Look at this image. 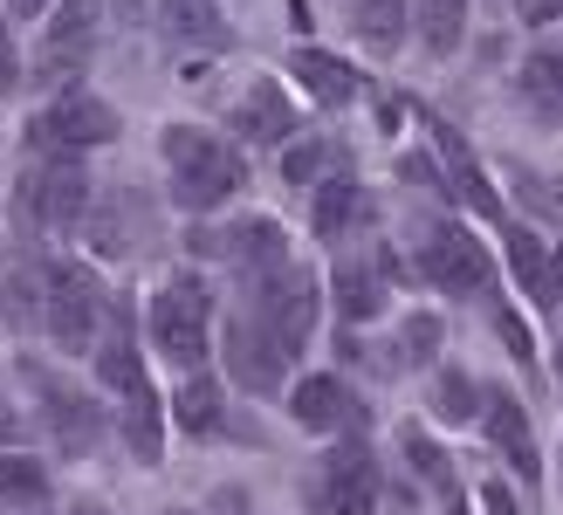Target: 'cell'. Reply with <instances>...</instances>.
I'll return each instance as SVG.
<instances>
[{"mask_svg":"<svg viewBox=\"0 0 563 515\" xmlns=\"http://www.w3.org/2000/svg\"><path fill=\"white\" fill-rule=\"evenodd\" d=\"M165 158H173V199H179V207H192V213H207V207H220V199H234L241 179H247L241 152L213 145V138L192 131V124H173V131H165Z\"/></svg>","mask_w":563,"mask_h":515,"instance_id":"obj_1","label":"cell"},{"mask_svg":"<svg viewBox=\"0 0 563 515\" xmlns=\"http://www.w3.org/2000/svg\"><path fill=\"white\" fill-rule=\"evenodd\" d=\"M110 138H118V110L90 90H69V97H55L42 118H27V152L35 158H76L90 145H110Z\"/></svg>","mask_w":563,"mask_h":515,"instance_id":"obj_2","label":"cell"},{"mask_svg":"<svg viewBox=\"0 0 563 515\" xmlns=\"http://www.w3.org/2000/svg\"><path fill=\"white\" fill-rule=\"evenodd\" d=\"M103 289H97V275L82 269V262H48V337L63 343L69 358H82L97 343V330H103Z\"/></svg>","mask_w":563,"mask_h":515,"instance_id":"obj_3","label":"cell"},{"mask_svg":"<svg viewBox=\"0 0 563 515\" xmlns=\"http://www.w3.org/2000/svg\"><path fill=\"white\" fill-rule=\"evenodd\" d=\"M207 282H192V275H179V282H165V289L152 296V343H158V351L165 358H173V364H200L207 358Z\"/></svg>","mask_w":563,"mask_h":515,"instance_id":"obj_4","label":"cell"},{"mask_svg":"<svg viewBox=\"0 0 563 515\" xmlns=\"http://www.w3.org/2000/svg\"><path fill=\"white\" fill-rule=\"evenodd\" d=\"M90 207V172L82 158H35L21 172V220L27 227H76Z\"/></svg>","mask_w":563,"mask_h":515,"instance_id":"obj_5","label":"cell"},{"mask_svg":"<svg viewBox=\"0 0 563 515\" xmlns=\"http://www.w3.org/2000/svg\"><path fill=\"white\" fill-rule=\"evenodd\" d=\"M255 309H262V324L275 330V343L282 351H309V330H317V309H323V296H317V275L309 269H296V262H282V269H268L262 275V296H255Z\"/></svg>","mask_w":563,"mask_h":515,"instance_id":"obj_6","label":"cell"},{"mask_svg":"<svg viewBox=\"0 0 563 515\" xmlns=\"http://www.w3.org/2000/svg\"><path fill=\"white\" fill-rule=\"evenodd\" d=\"M309 515H378V468L357 440H344L309 481Z\"/></svg>","mask_w":563,"mask_h":515,"instance_id":"obj_7","label":"cell"},{"mask_svg":"<svg viewBox=\"0 0 563 515\" xmlns=\"http://www.w3.org/2000/svg\"><path fill=\"white\" fill-rule=\"evenodd\" d=\"M228 371L255 392V398H275L282 392V371H289V351L275 343V330L262 324V309H241L228 317Z\"/></svg>","mask_w":563,"mask_h":515,"instance_id":"obj_8","label":"cell"},{"mask_svg":"<svg viewBox=\"0 0 563 515\" xmlns=\"http://www.w3.org/2000/svg\"><path fill=\"white\" fill-rule=\"evenodd\" d=\"M90 35H97V0H55L42 55H35V76H48V83L76 76L82 63H90Z\"/></svg>","mask_w":563,"mask_h":515,"instance_id":"obj_9","label":"cell"},{"mask_svg":"<svg viewBox=\"0 0 563 515\" xmlns=\"http://www.w3.org/2000/svg\"><path fill=\"white\" fill-rule=\"evenodd\" d=\"M419 269H427V282H440V289H454V296H474L488 282V254H482V241L467 234V227H433L427 234V248H419Z\"/></svg>","mask_w":563,"mask_h":515,"instance_id":"obj_10","label":"cell"},{"mask_svg":"<svg viewBox=\"0 0 563 515\" xmlns=\"http://www.w3.org/2000/svg\"><path fill=\"white\" fill-rule=\"evenodd\" d=\"M145 241H152V199L110 193L103 207H90V248L103 254V262H131Z\"/></svg>","mask_w":563,"mask_h":515,"instance_id":"obj_11","label":"cell"},{"mask_svg":"<svg viewBox=\"0 0 563 515\" xmlns=\"http://www.w3.org/2000/svg\"><path fill=\"white\" fill-rule=\"evenodd\" d=\"M289 406H296V419L309 426V434H357V426H372V419H364V406L351 398V385L330 379V371H309Z\"/></svg>","mask_w":563,"mask_h":515,"instance_id":"obj_12","label":"cell"},{"mask_svg":"<svg viewBox=\"0 0 563 515\" xmlns=\"http://www.w3.org/2000/svg\"><path fill=\"white\" fill-rule=\"evenodd\" d=\"M27 379H35V392H42V406H48V426H55V440H63V453H90L97 447V406L82 392H69L55 371H42V364H27Z\"/></svg>","mask_w":563,"mask_h":515,"instance_id":"obj_13","label":"cell"},{"mask_svg":"<svg viewBox=\"0 0 563 515\" xmlns=\"http://www.w3.org/2000/svg\"><path fill=\"white\" fill-rule=\"evenodd\" d=\"M192 254H228L234 269H282L289 254H282V227L275 220H241V227H228V234H200L192 227V241H186Z\"/></svg>","mask_w":563,"mask_h":515,"instance_id":"obj_14","label":"cell"},{"mask_svg":"<svg viewBox=\"0 0 563 515\" xmlns=\"http://www.w3.org/2000/svg\"><path fill=\"white\" fill-rule=\"evenodd\" d=\"M234 138L241 145H289L296 138V103L275 90V83H255L241 103H234Z\"/></svg>","mask_w":563,"mask_h":515,"instance_id":"obj_15","label":"cell"},{"mask_svg":"<svg viewBox=\"0 0 563 515\" xmlns=\"http://www.w3.org/2000/svg\"><path fill=\"white\" fill-rule=\"evenodd\" d=\"M488 440L509 453V468L522 481H537V440H529V419H522V406L509 392H488Z\"/></svg>","mask_w":563,"mask_h":515,"instance_id":"obj_16","label":"cell"},{"mask_svg":"<svg viewBox=\"0 0 563 515\" xmlns=\"http://www.w3.org/2000/svg\"><path fill=\"white\" fill-rule=\"evenodd\" d=\"M289 69H296V83H302L317 103H351V97H357V69L336 63V55H323V48H296Z\"/></svg>","mask_w":563,"mask_h":515,"instance_id":"obj_17","label":"cell"},{"mask_svg":"<svg viewBox=\"0 0 563 515\" xmlns=\"http://www.w3.org/2000/svg\"><path fill=\"white\" fill-rule=\"evenodd\" d=\"M385 309V275L364 269V262H344L336 269V317L344 324H372Z\"/></svg>","mask_w":563,"mask_h":515,"instance_id":"obj_18","label":"cell"},{"mask_svg":"<svg viewBox=\"0 0 563 515\" xmlns=\"http://www.w3.org/2000/svg\"><path fill=\"white\" fill-rule=\"evenodd\" d=\"M509 269H516V282H522V289L537 296V303H556V296H563V275H556V262L543 254V241H537V234H522V227L509 234Z\"/></svg>","mask_w":563,"mask_h":515,"instance_id":"obj_19","label":"cell"},{"mask_svg":"<svg viewBox=\"0 0 563 515\" xmlns=\"http://www.w3.org/2000/svg\"><path fill=\"white\" fill-rule=\"evenodd\" d=\"M165 406H158V392L152 385H137L131 398H124V447L137 453V461H158L165 453Z\"/></svg>","mask_w":563,"mask_h":515,"instance_id":"obj_20","label":"cell"},{"mask_svg":"<svg viewBox=\"0 0 563 515\" xmlns=\"http://www.w3.org/2000/svg\"><path fill=\"white\" fill-rule=\"evenodd\" d=\"M516 83H522V103L537 110L543 124H556V118H563V55H529Z\"/></svg>","mask_w":563,"mask_h":515,"instance_id":"obj_21","label":"cell"},{"mask_svg":"<svg viewBox=\"0 0 563 515\" xmlns=\"http://www.w3.org/2000/svg\"><path fill=\"white\" fill-rule=\"evenodd\" d=\"M173 413H179V426H186L192 440H200V434H220V426H228V413H220V385L207 379V371H192V379L179 385Z\"/></svg>","mask_w":563,"mask_h":515,"instance_id":"obj_22","label":"cell"},{"mask_svg":"<svg viewBox=\"0 0 563 515\" xmlns=\"http://www.w3.org/2000/svg\"><path fill=\"white\" fill-rule=\"evenodd\" d=\"M165 28L179 42H200V48H228V21H220L213 0H165Z\"/></svg>","mask_w":563,"mask_h":515,"instance_id":"obj_23","label":"cell"},{"mask_svg":"<svg viewBox=\"0 0 563 515\" xmlns=\"http://www.w3.org/2000/svg\"><path fill=\"white\" fill-rule=\"evenodd\" d=\"M467 28V0H419V42L433 55H454Z\"/></svg>","mask_w":563,"mask_h":515,"instance_id":"obj_24","label":"cell"},{"mask_svg":"<svg viewBox=\"0 0 563 515\" xmlns=\"http://www.w3.org/2000/svg\"><path fill=\"white\" fill-rule=\"evenodd\" d=\"M0 309H8V324H14V330H27V324H35L42 309H48V269H42V275H35V269H14V275H8V289H0Z\"/></svg>","mask_w":563,"mask_h":515,"instance_id":"obj_25","label":"cell"},{"mask_svg":"<svg viewBox=\"0 0 563 515\" xmlns=\"http://www.w3.org/2000/svg\"><path fill=\"white\" fill-rule=\"evenodd\" d=\"M351 28H357L372 48H399V42H406V0H357Z\"/></svg>","mask_w":563,"mask_h":515,"instance_id":"obj_26","label":"cell"},{"mask_svg":"<svg viewBox=\"0 0 563 515\" xmlns=\"http://www.w3.org/2000/svg\"><path fill=\"white\" fill-rule=\"evenodd\" d=\"M48 495V474L35 461H21V453H8L0 461V508H35Z\"/></svg>","mask_w":563,"mask_h":515,"instance_id":"obj_27","label":"cell"},{"mask_svg":"<svg viewBox=\"0 0 563 515\" xmlns=\"http://www.w3.org/2000/svg\"><path fill=\"white\" fill-rule=\"evenodd\" d=\"M330 165H336V145H330V138H296V145L282 152V172H289V186H317Z\"/></svg>","mask_w":563,"mask_h":515,"instance_id":"obj_28","label":"cell"},{"mask_svg":"<svg viewBox=\"0 0 563 515\" xmlns=\"http://www.w3.org/2000/svg\"><path fill=\"white\" fill-rule=\"evenodd\" d=\"M406 461H412L419 474H427V481H433V489H440L446 502H461V481H454V468H446V453H440L427 434H419V426H406Z\"/></svg>","mask_w":563,"mask_h":515,"instance_id":"obj_29","label":"cell"},{"mask_svg":"<svg viewBox=\"0 0 563 515\" xmlns=\"http://www.w3.org/2000/svg\"><path fill=\"white\" fill-rule=\"evenodd\" d=\"M433 413L446 426H467L474 419V379H467V371H440V379H433Z\"/></svg>","mask_w":563,"mask_h":515,"instance_id":"obj_30","label":"cell"},{"mask_svg":"<svg viewBox=\"0 0 563 515\" xmlns=\"http://www.w3.org/2000/svg\"><path fill=\"white\" fill-rule=\"evenodd\" d=\"M440 145H446V165H454V186L474 199V213H501V199H495V186L482 179V172H474L467 165V152H461V138H440Z\"/></svg>","mask_w":563,"mask_h":515,"instance_id":"obj_31","label":"cell"},{"mask_svg":"<svg viewBox=\"0 0 563 515\" xmlns=\"http://www.w3.org/2000/svg\"><path fill=\"white\" fill-rule=\"evenodd\" d=\"M97 379L110 385V392H137V385H145V371H137V351H131V343L118 337V343H103V358H97Z\"/></svg>","mask_w":563,"mask_h":515,"instance_id":"obj_32","label":"cell"},{"mask_svg":"<svg viewBox=\"0 0 563 515\" xmlns=\"http://www.w3.org/2000/svg\"><path fill=\"white\" fill-rule=\"evenodd\" d=\"M351 213H357V186H351V179H330V186L317 193V234H336Z\"/></svg>","mask_w":563,"mask_h":515,"instance_id":"obj_33","label":"cell"},{"mask_svg":"<svg viewBox=\"0 0 563 515\" xmlns=\"http://www.w3.org/2000/svg\"><path fill=\"white\" fill-rule=\"evenodd\" d=\"M440 337H446L440 317H427V309H419V317L406 324V337H399V358H406V364H427V358L440 351Z\"/></svg>","mask_w":563,"mask_h":515,"instance_id":"obj_34","label":"cell"},{"mask_svg":"<svg viewBox=\"0 0 563 515\" xmlns=\"http://www.w3.org/2000/svg\"><path fill=\"white\" fill-rule=\"evenodd\" d=\"M495 330H501V343H509L516 358H537V343H529V330L516 324V309H495Z\"/></svg>","mask_w":563,"mask_h":515,"instance_id":"obj_35","label":"cell"},{"mask_svg":"<svg viewBox=\"0 0 563 515\" xmlns=\"http://www.w3.org/2000/svg\"><path fill=\"white\" fill-rule=\"evenodd\" d=\"M482 508H488V515H516V495L501 489V481H482Z\"/></svg>","mask_w":563,"mask_h":515,"instance_id":"obj_36","label":"cell"},{"mask_svg":"<svg viewBox=\"0 0 563 515\" xmlns=\"http://www.w3.org/2000/svg\"><path fill=\"white\" fill-rule=\"evenodd\" d=\"M14 76H21V69H14V42H8V21H0V97L14 90Z\"/></svg>","mask_w":563,"mask_h":515,"instance_id":"obj_37","label":"cell"},{"mask_svg":"<svg viewBox=\"0 0 563 515\" xmlns=\"http://www.w3.org/2000/svg\"><path fill=\"white\" fill-rule=\"evenodd\" d=\"M8 8H14L21 21H35V14H48V8H55V0H8Z\"/></svg>","mask_w":563,"mask_h":515,"instance_id":"obj_38","label":"cell"},{"mask_svg":"<svg viewBox=\"0 0 563 515\" xmlns=\"http://www.w3.org/2000/svg\"><path fill=\"white\" fill-rule=\"evenodd\" d=\"M522 14H529V21H550V14H556V0H522Z\"/></svg>","mask_w":563,"mask_h":515,"instance_id":"obj_39","label":"cell"},{"mask_svg":"<svg viewBox=\"0 0 563 515\" xmlns=\"http://www.w3.org/2000/svg\"><path fill=\"white\" fill-rule=\"evenodd\" d=\"M0 440H21V419H14V406H0Z\"/></svg>","mask_w":563,"mask_h":515,"instance_id":"obj_40","label":"cell"},{"mask_svg":"<svg viewBox=\"0 0 563 515\" xmlns=\"http://www.w3.org/2000/svg\"><path fill=\"white\" fill-rule=\"evenodd\" d=\"M82 515H103V508H82Z\"/></svg>","mask_w":563,"mask_h":515,"instance_id":"obj_41","label":"cell"},{"mask_svg":"<svg viewBox=\"0 0 563 515\" xmlns=\"http://www.w3.org/2000/svg\"><path fill=\"white\" fill-rule=\"evenodd\" d=\"M391 515H412V508H391Z\"/></svg>","mask_w":563,"mask_h":515,"instance_id":"obj_42","label":"cell"},{"mask_svg":"<svg viewBox=\"0 0 563 515\" xmlns=\"http://www.w3.org/2000/svg\"><path fill=\"white\" fill-rule=\"evenodd\" d=\"M556 275H563V254H556Z\"/></svg>","mask_w":563,"mask_h":515,"instance_id":"obj_43","label":"cell"}]
</instances>
